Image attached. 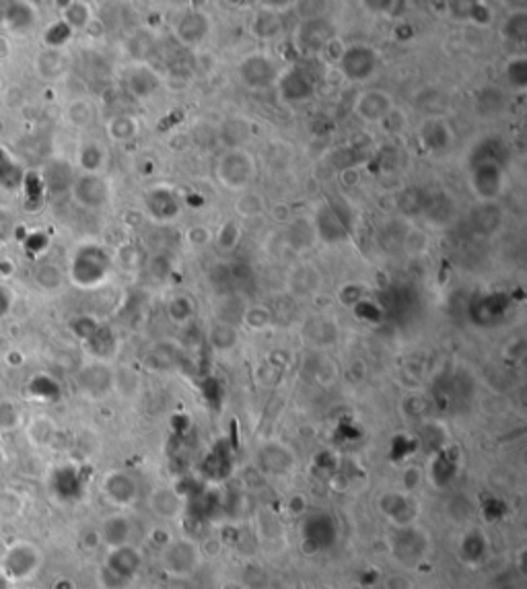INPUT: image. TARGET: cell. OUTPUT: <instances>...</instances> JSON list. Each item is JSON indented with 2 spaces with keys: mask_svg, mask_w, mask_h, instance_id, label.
I'll return each instance as SVG.
<instances>
[{
  "mask_svg": "<svg viewBox=\"0 0 527 589\" xmlns=\"http://www.w3.org/2000/svg\"><path fill=\"white\" fill-rule=\"evenodd\" d=\"M470 9H472V11H470V15L474 17V21H478V23L490 21V11L486 9L484 4H480V2H478V4H472Z\"/></svg>",
  "mask_w": 527,
  "mask_h": 589,
  "instance_id": "cell-45",
  "label": "cell"
},
{
  "mask_svg": "<svg viewBox=\"0 0 527 589\" xmlns=\"http://www.w3.org/2000/svg\"><path fill=\"white\" fill-rule=\"evenodd\" d=\"M40 565V554L31 544H15V548L9 550L6 559H4V568H6V577H15L21 579L31 575L35 567Z\"/></svg>",
  "mask_w": 527,
  "mask_h": 589,
  "instance_id": "cell-14",
  "label": "cell"
},
{
  "mask_svg": "<svg viewBox=\"0 0 527 589\" xmlns=\"http://www.w3.org/2000/svg\"><path fill=\"white\" fill-rule=\"evenodd\" d=\"M282 29L280 25V17L272 13V11H262L257 15V19L253 23V31L260 35V38H274L276 33Z\"/></svg>",
  "mask_w": 527,
  "mask_h": 589,
  "instance_id": "cell-33",
  "label": "cell"
},
{
  "mask_svg": "<svg viewBox=\"0 0 527 589\" xmlns=\"http://www.w3.org/2000/svg\"><path fill=\"white\" fill-rule=\"evenodd\" d=\"M503 33H505L506 40L511 42H517V44H523L527 38V15L526 13H513L509 19H506L505 27H503Z\"/></svg>",
  "mask_w": 527,
  "mask_h": 589,
  "instance_id": "cell-32",
  "label": "cell"
},
{
  "mask_svg": "<svg viewBox=\"0 0 527 589\" xmlns=\"http://www.w3.org/2000/svg\"><path fill=\"white\" fill-rule=\"evenodd\" d=\"M334 35H336L334 23L326 19V17H309L307 21L301 23L299 33H296L299 45L309 54L323 52L328 45L334 42Z\"/></svg>",
  "mask_w": 527,
  "mask_h": 589,
  "instance_id": "cell-7",
  "label": "cell"
},
{
  "mask_svg": "<svg viewBox=\"0 0 527 589\" xmlns=\"http://www.w3.org/2000/svg\"><path fill=\"white\" fill-rule=\"evenodd\" d=\"M506 77H509V83L513 87L523 89L527 85V62L523 58H517L513 60L511 64L506 66Z\"/></svg>",
  "mask_w": 527,
  "mask_h": 589,
  "instance_id": "cell-38",
  "label": "cell"
},
{
  "mask_svg": "<svg viewBox=\"0 0 527 589\" xmlns=\"http://www.w3.org/2000/svg\"><path fill=\"white\" fill-rule=\"evenodd\" d=\"M472 225L478 233L482 235H492L494 231H499V227L503 225V215L499 211L497 204L492 202H486L482 206H478L474 213H472Z\"/></svg>",
  "mask_w": 527,
  "mask_h": 589,
  "instance_id": "cell-21",
  "label": "cell"
},
{
  "mask_svg": "<svg viewBox=\"0 0 527 589\" xmlns=\"http://www.w3.org/2000/svg\"><path fill=\"white\" fill-rule=\"evenodd\" d=\"M140 563L143 559L132 546H120V548H111L106 571L111 577H116V581H130L140 568Z\"/></svg>",
  "mask_w": 527,
  "mask_h": 589,
  "instance_id": "cell-12",
  "label": "cell"
},
{
  "mask_svg": "<svg viewBox=\"0 0 527 589\" xmlns=\"http://www.w3.org/2000/svg\"><path fill=\"white\" fill-rule=\"evenodd\" d=\"M235 208L241 217L255 218L264 213L266 202H264V198L253 194V192H241V196L237 198V202H235Z\"/></svg>",
  "mask_w": 527,
  "mask_h": 589,
  "instance_id": "cell-29",
  "label": "cell"
},
{
  "mask_svg": "<svg viewBox=\"0 0 527 589\" xmlns=\"http://www.w3.org/2000/svg\"><path fill=\"white\" fill-rule=\"evenodd\" d=\"M11 233H13V218L9 213L0 211V243L9 241Z\"/></svg>",
  "mask_w": 527,
  "mask_h": 589,
  "instance_id": "cell-44",
  "label": "cell"
},
{
  "mask_svg": "<svg viewBox=\"0 0 527 589\" xmlns=\"http://www.w3.org/2000/svg\"><path fill=\"white\" fill-rule=\"evenodd\" d=\"M200 565V550L190 538H177L163 548L161 567L171 577H188Z\"/></svg>",
  "mask_w": 527,
  "mask_h": 589,
  "instance_id": "cell-2",
  "label": "cell"
},
{
  "mask_svg": "<svg viewBox=\"0 0 527 589\" xmlns=\"http://www.w3.org/2000/svg\"><path fill=\"white\" fill-rule=\"evenodd\" d=\"M211 31V19L202 11H188L175 23V35L182 44L198 45Z\"/></svg>",
  "mask_w": 527,
  "mask_h": 589,
  "instance_id": "cell-11",
  "label": "cell"
},
{
  "mask_svg": "<svg viewBox=\"0 0 527 589\" xmlns=\"http://www.w3.org/2000/svg\"><path fill=\"white\" fill-rule=\"evenodd\" d=\"M104 490L109 497V501H113L116 505H130L136 499V482L132 481V476H128L124 472H111L109 476H106V484H104Z\"/></svg>",
  "mask_w": 527,
  "mask_h": 589,
  "instance_id": "cell-16",
  "label": "cell"
},
{
  "mask_svg": "<svg viewBox=\"0 0 527 589\" xmlns=\"http://www.w3.org/2000/svg\"><path fill=\"white\" fill-rule=\"evenodd\" d=\"M150 509L155 511V515H159L163 520H173V517H177L182 513L184 503H182V497L175 490L159 488L150 497Z\"/></svg>",
  "mask_w": 527,
  "mask_h": 589,
  "instance_id": "cell-19",
  "label": "cell"
},
{
  "mask_svg": "<svg viewBox=\"0 0 527 589\" xmlns=\"http://www.w3.org/2000/svg\"><path fill=\"white\" fill-rule=\"evenodd\" d=\"M72 196L84 208H99L107 202L106 179L97 174H84L72 181Z\"/></svg>",
  "mask_w": 527,
  "mask_h": 589,
  "instance_id": "cell-9",
  "label": "cell"
},
{
  "mask_svg": "<svg viewBox=\"0 0 527 589\" xmlns=\"http://www.w3.org/2000/svg\"><path fill=\"white\" fill-rule=\"evenodd\" d=\"M104 149L97 142H87L81 153H79V163L84 169V174H97L104 165Z\"/></svg>",
  "mask_w": 527,
  "mask_h": 589,
  "instance_id": "cell-27",
  "label": "cell"
},
{
  "mask_svg": "<svg viewBox=\"0 0 527 589\" xmlns=\"http://www.w3.org/2000/svg\"><path fill=\"white\" fill-rule=\"evenodd\" d=\"M35 281H38V284L43 286L45 291H54V288H58L60 283H62V272H60V268H56L54 264H43V266L38 268V272H35Z\"/></svg>",
  "mask_w": 527,
  "mask_h": 589,
  "instance_id": "cell-36",
  "label": "cell"
},
{
  "mask_svg": "<svg viewBox=\"0 0 527 589\" xmlns=\"http://www.w3.org/2000/svg\"><path fill=\"white\" fill-rule=\"evenodd\" d=\"M91 19V11L89 6L83 2H68L66 4V11H64V23L70 27V29H83L89 25Z\"/></svg>",
  "mask_w": 527,
  "mask_h": 589,
  "instance_id": "cell-30",
  "label": "cell"
},
{
  "mask_svg": "<svg viewBox=\"0 0 527 589\" xmlns=\"http://www.w3.org/2000/svg\"><path fill=\"white\" fill-rule=\"evenodd\" d=\"M17 408L11 402H2L0 404V427L2 429H13L17 425Z\"/></svg>",
  "mask_w": 527,
  "mask_h": 589,
  "instance_id": "cell-43",
  "label": "cell"
},
{
  "mask_svg": "<svg viewBox=\"0 0 527 589\" xmlns=\"http://www.w3.org/2000/svg\"><path fill=\"white\" fill-rule=\"evenodd\" d=\"M422 136H424V142L433 149L445 147L449 142V132L443 122H428L422 130Z\"/></svg>",
  "mask_w": 527,
  "mask_h": 589,
  "instance_id": "cell-35",
  "label": "cell"
},
{
  "mask_svg": "<svg viewBox=\"0 0 527 589\" xmlns=\"http://www.w3.org/2000/svg\"><path fill=\"white\" fill-rule=\"evenodd\" d=\"M503 186H505V175H503L501 165H497V163H476L474 165V172L470 175V188H472L474 196L482 204L494 202L501 196Z\"/></svg>",
  "mask_w": 527,
  "mask_h": 589,
  "instance_id": "cell-5",
  "label": "cell"
},
{
  "mask_svg": "<svg viewBox=\"0 0 527 589\" xmlns=\"http://www.w3.org/2000/svg\"><path fill=\"white\" fill-rule=\"evenodd\" d=\"M428 200V192H424L421 188H408L400 196V208L404 215L408 217H416L424 215V206Z\"/></svg>",
  "mask_w": 527,
  "mask_h": 589,
  "instance_id": "cell-26",
  "label": "cell"
},
{
  "mask_svg": "<svg viewBox=\"0 0 527 589\" xmlns=\"http://www.w3.org/2000/svg\"><path fill=\"white\" fill-rule=\"evenodd\" d=\"M278 87H280V95L284 101L301 103L314 95L316 81H314L311 72H307L305 68H291L289 72L278 77Z\"/></svg>",
  "mask_w": 527,
  "mask_h": 589,
  "instance_id": "cell-8",
  "label": "cell"
},
{
  "mask_svg": "<svg viewBox=\"0 0 527 589\" xmlns=\"http://www.w3.org/2000/svg\"><path fill=\"white\" fill-rule=\"evenodd\" d=\"M241 81L250 89H270L278 83V66L266 54H252L239 66Z\"/></svg>",
  "mask_w": 527,
  "mask_h": 589,
  "instance_id": "cell-6",
  "label": "cell"
},
{
  "mask_svg": "<svg viewBox=\"0 0 527 589\" xmlns=\"http://www.w3.org/2000/svg\"><path fill=\"white\" fill-rule=\"evenodd\" d=\"M109 256L99 245H83L70 264V279L81 288L104 283L109 272Z\"/></svg>",
  "mask_w": 527,
  "mask_h": 589,
  "instance_id": "cell-1",
  "label": "cell"
},
{
  "mask_svg": "<svg viewBox=\"0 0 527 589\" xmlns=\"http://www.w3.org/2000/svg\"><path fill=\"white\" fill-rule=\"evenodd\" d=\"M381 509L398 527L412 525L414 520L408 513H412L416 517V505H414V501L408 495H401V493H387V495H383Z\"/></svg>",
  "mask_w": 527,
  "mask_h": 589,
  "instance_id": "cell-15",
  "label": "cell"
},
{
  "mask_svg": "<svg viewBox=\"0 0 527 589\" xmlns=\"http://www.w3.org/2000/svg\"><path fill=\"white\" fill-rule=\"evenodd\" d=\"M252 157L245 153V151H241V149H231L229 153H225L221 157V161L216 165V177L229 190L243 192L248 188V184L252 181Z\"/></svg>",
  "mask_w": 527,
  "mask_h": 589,
  "instance_id": "cell-3",
  "label": "cell"
},
{
  "mask_svg": "<svg viewBox=\"0 0 527 589\" xmlns=\"http://www.w3.org/2000/svg\"><path fill=\"white\" fill-rule=\"evenodd\" d=\"M237 240H239V229L233 223H225L218 231V245L225 249H231L235 247Z\"/></svg>",
  "mask_w": 527,
  "mask_h": 589,
  "instance_id": "cell-41",
  "label": "cell"
},
{
  "mask_svg": "<svg viewBox=\"0 0 527 589\" xmlns=\"http://www.w3.org/2000/svg\"><path fill=\"white\" fill-rule=\"evenodd\" d=\"M23 181L21 165L11 157V153L0 145V186L17 188Z\"/></svg>",
  "mask_w": 527,
  "mask_h": 589,
  "instance_id": "cell-24",
  "label": "cell"
},
{
  "mask_svg": "<svg viewBox=\"0 0 527 589\" xmlns=\"http://www.w3.org/2000/svg\"><path fill=\"white\" fill-rule=\"evenodd\" d=\"M9 305H11V299H9V295L0 288V315H4V313L9 311Z\"/></svg>",
  "mask_w": 527,
  "mask_h": 589,
  "instance_id": "cell-46",
  "label": "cell"
},
{
  "mask_svg": "<svg viewBox=\"0 0 527 589\" xmlns=\"http://www.w3.org/2000/svg\"><path fill=\"white\" fill-rule=\"evenodd\" d=\"M455 215V204L449 194L439 192V194H428L426 206H424V217L431 218L435 225H445Z\"/></svg>",
  "mask_w": 527,
  "mask_h": 589,
  "instance_id": "cell-22",
  "label": "cell"
},
{
  "mask_svg": "<svg viewBox=\"0 0 527 589\" xmlns=\"http://www.w3.org/2000/svg\"><path fill=\"white\" fill-rule=\"evenodd\" d=\"M260 466L272 474H284L293 468V454L280 445V443H268L260 449Z\"/></svg>",
  "mask_w": 527,
  "mask_h": 589,
  "instance_id": "cell-17",
  "label": "cell"
},
{
  "mask_svg": "<svg viewBox=\"0 0 527 589\" xmlns=\"http://www.w3.org/2000/svg\"><path fill=\"white\" fill-rule=\"evenodd\" d=\"M159 77L150 70V68H147V66H138V68H134L132 72H130V77H128V89L132 91V95H136V97H150L157 89H159Z\"/></svg>",
  "mask_w": 527,
  "mask_h": 589,
  "instance_id": "cell-23",
  "label": "cell"
},
{
  "mask_svg": "<svg viewBox=\"0 0 527 589\" xmlns=\"http://www.w3.org/2000/svg\"><path fill=\"white\" fill-rule=\"evenodd\" d=\"M289 241L296 249H307L316 241V227L307 218H296L289 227Z\"/></svg>",
  "mask_w": 527,
  "mask_h": 589,
  "instance_id": "cell-25",
  "label": "cell"
},
{
  "mask_svg": "<svg viewBox=\"0 0 527 589\" xmlns=\"http://www.w3.org/2000/svg\"><path fill=\"white\" fill-rule=\"evenodd\" d=\"M167 311H169V318H171L173 322L184 324L186 320H190V315L194 309H192L190 299H186V297H175V299L169 303Z\"/></svg>",
  "mask_w": 527,
  "mask_h": 589,
  "instance_id": "cell-37",
  "label": "cell"
},
{
  "mask_svg": "<svg viewBox=\"0 0 527 589\" xmlns=\"http://www.w3.org/2000/svg\"><path fill=\"white\" fill-rule=\"evenodd\" d=\"M0 464H2V456H0Z\"/></svg>",
  "mask_w": 527,
  "mask_h": 589,
  "instance_id": "cell-47",
  "label": "cell"
},
{
  "mask_svg": "<svg viewBox=\"0 0 527 589\" xmlns=\"http://www.w3.org/2000/svg\"><path fill=\"white\" fill-rule=\"evenodd\" d=\"M250 134V124L241 122V120H231L227 126H225V136L227 140H231L235 145H239L241 140H245Z\"/></svg>",
  "mask_w": 527,
  "mask_h": 589,
  "instance_id": "cell-40",
  "label": "cell"
},
{
  "mask_svg": "<svg viewBox=\"0 0 527 589\" xmlns=\"http://www.w3.org/2000/svg\"><path fill=\"white\" fill-rule=\"evenodd\" d=\"M245 322H248L252 327L268 326V322H270V313H268L264 307L255 305V307H252V309H248V311H245Z\"/></svg>",
  "mask_w": 527,
  "mask_h": 589,
  "instance_id": "cell-42",
  "label": "cell"
},
{
  "mask_svg": "<svg viewBox=\"0 0 527 589\" xmlns=\"http://www.w3.org/2000/svg\"><path fill=\"white\" fill-rule=\"evenodd\" d=\"M6 23L11 29H27L31 23H33V11L29 4H23V2H17V4H11L6 9Z\"/></svg>",
  "mask_w": 527,
  "mask_h": 589,
  "instance_id": "cell-31",
  "label": "cell"
},
{
  "mask_svg": "<svg viewBox=\"0 0 527 589\" xmlns=\"http://www.w3.org/2000/svg\"><path fill=\"white\" fill-rule=\"evenodd\" d=\"M316 235L328 243H338L348 235V220L342 217V213L334 206H326L317 213L316 220Z\"/></svg>",
  "mask_w": 527,
  "mask_h": 589,
  "instance_id": "cell-13",
  "label": "cell"
},
{
  "mask_svg": "<svg viewBox=\"0 0 527 589\" xmlns=\"http://www.w3.org/2000/svg\"><path fill=\"white\" fill-rule=\"evenodd\" d=\"M147 206L150 211V215L159 220H169L179 213V202L175 194L171 190L165 188H159V190H152L148 192L147 196Z\"/></svg>",
  "mask_w": 527,
  "mask_h": 589,
  "instance_id": "cell-18",
  "label": "cell"
},
{
  "mask_svg": "<svg viewBox=\"0 0 527 589\" xmlns=\"http://www.w3.org/2000/svg\"><path fill=\"white\" fill-rule=\"evenodd\" d=\"M394 109L396 108H394L392 97L385 91H377V89L360 93L357 103H355L357 116H359L360 120H365V122H371V124L385 122Z\"/></svg>",
  "mask_w": 527,
  "mask_h": 589,
  "instance_id": "cell-10",
  "label": "cell"
},
{
  "mask_svg": "<svg viewBox=\"0 0 527 589\" xmlns=\"http://www.w3.org/2000/svg\"><path fill=\"white\" fill-rule=\"evenodd\" d=\"M338 64L348 81L359 83V81H367L375 74V70L379 66V56L369 45H350L340 54Z\"/></svg>",
  "mask_w": 527,
  "mask_h": 589,
  "instance_id": "cell-4",
  "label": "cell"
},
{
  "mask_svg": "<svg viewBox=\"0 0 527 589\" xmlns=\"http://www.w3.org/2000/svg\"><path fill=\"white\" fill-rule=\"evenodd\" d=\"M136 130H138V124H136V120L130 118V116H116V118L109 122V126H107L109 136H111L113 140H118V142H126L130 138H134Z\"/></svg>",
  "mask_w": 527,
  "mask_h": 589,
  "instance_id": "cell-28",
  "label": "cell"
},
{
  "mask_svg": "<svg viewBox=\"0 0 527 589\" xmlns=\"http://www.w3.org/2000/svg\"><path fill=\"white\" fill-rule=\"evenodd\" d=\"M130 536H132V525H130L128 517H124V515H111L101 525V538L111 548L128 546Z\"/></svg>",
  "mask_w": 527,
  "mask_h": 589,
  "instance_id": "cell-20",
  "label": "cell"
},
{
  "mask_svg": "<svg viewBox=\"0 0 527 589\" xmlns=\"http://www.w3.org/2000/svg\"><path fill=\"white\" fill-rule=\"evenodd\" d=\"M211 342L216 349L221 350L231 349L233 344L237 342V332H235V327H233L231 324H225V322L214 324L211 330Z\"/></svg>",
  "mask_w": 527,
  "mask_h": 589,
  "instance_id": "cell-34",
  "label": "cell"
},
{
  "mask_svg": "<svg viewBox=\"0 0 527 589\" xmlns=\"http://www.w3.org/2000/svg\"><path fill=\"white\" fill-rule=\"evenodd\" d=\"M70 35H72V29H70V27H68L64 21H58V23H54V25L48 29V33H45V42H48L50 45H54V47H58V45L66 44Z\"/></svg>",
  "mask_w": 527,
  "mask_h": 589,
  "instance_id": "cell-39",
  "label": "cell"
}]
</instances>
